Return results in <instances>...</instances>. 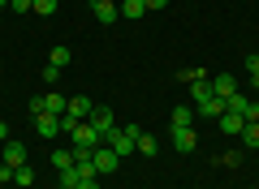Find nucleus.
<instances>
[{
	"instance_id": "nucleus-24",
	"label": "nucleus",
	"mask_w": 259,
	"mask_h": 189,
	"mask_svg": "<svg viewBox=\"0 0 259 189\" xmlns=\"http://www.w3.org/2000/svg\"><path fill=\"white\" fill-rule=\"evenodd\" d=\"M78 185H82L78 168H65V172H61V189H78Z\"/></svg>"
},
{
	"instance_id": "nucleus-14",
	"label": "nucleus",
	"mask_w": 259,
	"mask_h": 189,
	"mask_svg": "<svg viewBox=\"0 0 259 189\" xmlns=\"http://www.w3.org/2000/svg\"><path fill=\"white\" fill-rule=\"evenodd\" d=\"M194 146H199V138H194V129H173V151L190 155Z\"/></svg>"
},
{
	"instance_id": "nucleus-29",
	"label": "nucleus",
	"mask_w": 259,
	"mask_h": 189,
	"mask_svg": "<svg viewBox=\"0 0 259 189\" xmlns=\"http://www.w3.org/2000/svg\"><path fill=\"white\" fill-rule=\"evenodd\" d=\"M9 9L13 13H30V0H9Z\"/></svg>"
},
{
	"instance_id": "nucleus-12",
	"label": "nucleus",
	"mask_w": 259,
	"mask_h": 189,
	"mask_svg": "<svg viewBox=\"0 0 259 189\" xmlns=\"http://www.w3.org/2000/svg\"><path fill=\"white\" fill-rule=\"evenodd\" d=\"M5 163H9V168H22V163H26V142H5Z\"/></svg>"
},
{
	"instance_id": "nucleus-28",
	"label": "nucleus",
	"mask_w": 259,
	"mask_h": 189,
	"mask_svg": "<svg viewBox=\"0 0 259 189\" xmlns=\"http://www.w3.org/2000/svg\"><path fill=\"white\" fill-rule=\"evenodd\" d=\"M147 5V13H160V9H168V0H143Z\"/></svg>"
},
{
	"instance_id": "nucleus-16",
	"label": "nucleus",
	"mask_w": 259,
	"mask_h": 189,
	"mask_svg": "<svg viewBox=\"0 0 259 189\" xmlns=\"http://www.w3.org/2000/svg\"><path fill=\"white\" fill-rule=\"evenodd\" d=\"M194 125V108L190 103H177L173 108V129H190Z\"/></svg>"
},
{
	"instance_id": "nucleus-10",
	"label": "nucleus",
	"mask_w": 259,
	"mask_h": 189,
	"mask_svg": "<svg viewBox=\"0 0 259 189\" xmlns=\"http://www.w3.org/2000/svg\"><path fill=\"white\" fill-rule=\"evenodd\" d=\"M216 90H212V78H199V82H190V108H199L203 99H212Z\"/></svg>"
},
{
	"instance_id": "nucleus-32",
	"label": "nucleus",
	"mask_w": 259,
	"mask_h": 189,
	"mask_svg": "<svg viewBox=\"0 0 259 189\" xmlns=\"http://www.w3.org/2000/svg\"><path fill=\"white\" fill-rule=\"evenodd\" d=\"M78 189H100V180L91 176V180H82V185H78Z\"/></svg>"
},
{
	"instance_id": "nucleus-6",
	"label": "nucleus",
	"mask_w": 259,
	"mask_h": 189,
	"mask_svg": "<svg viewBox=\"0 0 259 189\" xmlns=\"http://www.w3.org/2000/svg\"><path fill=\"white\" fill-rule=\"evenodd\" d=\"M91 108H95V99H91V95H69V108H65V116L87 120V116H91Z\"/></svg>"
},
{
	"instance_id": "nucleus-4",
	"label": "nucleus",
	"mask_w": 259,
	"mask_h": 189,
	"mask_svg": "<svg viewBox=\"0 0 259 189\" xmlns=\"http://www.w3.org/2000/svg\"><path fill=\"white\" fill-rule=\"evenodd\" d=\"M225 108H229V112H238L242 120H259V103L250 99V95H242V90H238V95H233L229 103H225Z\"/></svg>"
},
{
	"instance_id": "nucleus-7",
	"label": "nucleus",
	"mask_w": 259,
	"mask_h": 189,
	"mask_svg": "<svg viewBox=\"0 0 259 189\" xmlns=\"http://www.w3.org/2000/svg\"><path fill=\"white\" fill-rule=\"evenodd\" d=\"M35 134H39V138H56V134H61V116L35 112Z\"/></svg>"
},
{
	"instance_id": "nucleus-22",
	"label": "nucleus",
	"mask_w": 259,
	"mask_h": 189,
	"mask_svg": "<svg viewBox=\"0 0 259 189\" xmlns=\"http://www.w3.org/2000/svg\"><path fill=\"white\" fill-rule=\"evenodd\" d=\"M56 5H61V0H30V13H44V18H52Z\"/></svg>"
},
{
	"instance_id": "nucleus-31",
	"label": "nucleus",
	"mask_w": 259,
	"mask_h": 189,
	"mask_svg": "<svg viewBox=\"0 0 259 189\" xmlns=\"http://www.w3.org/2000/svg\"><path fill=\"white\" fill-rule=\"evenodd\" d=\"M9 142V125H5V120H0V146Z\"/></svg>"
},
{
	"instance_id": "nucleus-30",
	"label": "nucleus",
	"mask_w": 259,
	"mask_h": 189,
	"mask_svg": "<svg viewBox=\"0 0 259 189\" xmlns=\"http://www.w3.org/2000/svg\"><path fill=\"white\" fill-rule=\"evenodd\" d=\"M9 180H13V168H9V163H0V185H9Z\"/></svg>"
},
{
	"instance_id": "nucleus-15",
	"label": "nucleus",
	"mask_w": 259,
	"mask_h": 189,
	"mask_svg": "<svg viewBox=\"0 0 259 189\" xmlns=\"http://www.w3.org/2000/svg\"><path fill=\"white\" fill-rule=\"evenodd\" d=\"M216 129H221V134H242V129H246V120H242L238 112H225V116L216 120Z\"/></svg>"
},
{
	"instance_id": "nucleus-13",
	"label": "nucleus",
	"mask_w": 259,
	"mask_h": 189,
	"mask_svg": "<svg viewBox=\"0 0 259 189\" xmlns=\"http://www.w3.org/2000/svg\"><path fill=\"white\" fill-rule=\"evenodd\" d=\"M225 112H229V108H225V99H221V95H212V99H203V103H199V116H207V120H221Z\"/></svg>"
},
{
	"instance_id": "nucleus-9",
	"label": "nucleus",
	"mask_w": 259,
	"mask_h": 189,
	"mask_svg": "<svg viewBox=\"0 0 259 189\" xmlns=\"http://www.w3.org/2000/svg\"><path fill=\"white\" fill-rule=\"evenodd\" d=\"M69 142H78V146H91V151H95V146H100L104 138H100V134H95V129H91V125L82 120V125H78L74 134H69Z\"/></svg>"
},
{
	"instance_id": "nucleus-20",
	"label": "nucleus",
	"mask_w": 259,
	"mask_h": 189,
	"mask_svg": "<svg viewBox=\"0 0 259 189\" xmlns=\"http://www.w3.org/2000/svg\"><path fill=\"white\" fill-rule=\"evenodd\" d=\"M143 13H147V5H143V0H125V5H121V18H130V22H139Z\"/></svg>"
},
{
	"instance_id": "nucleus-3",
	"label": "nucleus",
	"mask_w": 259,
	"mask_h": 189,
	"mask_svg": "<svg viewBox=\"0 0 259 189\" xmlns=\"http://www.w3.org/2000/svg\"><path fill=\"white\" fill-rule=\"evenodd\" d=\"M87 125H91L95 129V134H108V129H117V120H112V108H104V103H95V108H91V116H87Z\"/></svg>"
},
{
	"instance_id": "nucleus-1",
	"label": "nucleus",
	"mask_w": 259,
	"mask_h": 189,
	"mask_svg": "<svg viewBox=\"0 0 259 189\" xmlns=\"http://www.w3.org/2000/svg\"><path fill=\"white\" fill-rule=\"evenodd\" d=\"M65 108H69V95H61V90H52V86H48V95H35V99H30V116H35V112L65 116Z\"/></svg>"
},
{
	"instance_id": "nucleus-23",
	"label": "nucleus",
	"mask_w": 259,
	"mask_h": 189,
	"mask_svg": "<svg viewBox=\"0 0 259 189\" xmlns=\"http://www.w3.org/2000/svg\"><path fill=\"white\" fill-rule=\"evenodd\" d=\"M52 163H56V172L74 168V151H52Z\"/></svg>"
},
{
	"instance_id": "nucleus-2",
	"label": "nucleus",
	"mask_w": 259,
	"mask_h": 189,
	"mask_svg": "<svg viewBox=\"0 0 259 189\" xmlns=\"http://www.w3.org/2000/svg\"><path fill=\"white\" fill-rule=\"evenodd\" d=\"M139 134H143L139 125H130V129H108V134H104V142H108L112 151H117L121 159H125V155L134 151V146H139Z\"/></svg>"
},
{
	"instance_id": "nucleus-27",
	"label": "nucleus",
	"mask_w": 259,
	"mask_h": 189,
	"mask_svg": "<svg viewBox=\"0 0 259 189\" xmlns=\"http://www.w3.org/2000/svg\"><path fill=\"white\" fill-rule=\"evenodd\" d=\"M221 163H225V168H238V163H242V151H225Z\"/></svg>"
},
{
	"instance_id": "nucleus-33",
	"label": "nucleus",
	"mask_w": 259,
	"mask_h": 189,
	"mask_svg": "<svg viewBox=\"0 0 259 189\" xmlns=\"http://www.w3.org/2000/svg\"><path fill=\"white\" fill-rule=\"evenodd\" d=\"M0 9H9V0H0Z\"/></svg>"
},
{
	"instance_id": "nucleus-25",
	"label": "nucleus",
	"mask_w": 259,
	"mask_h": 189,
	"mask_svg": "<svg viewBox=\"0 0 259 189\" xmlns=\"http://www.w3.org/2000/svg\"><path fill=\"white\" fill-rule=\"evenodd\" d=\"M246 73H250V86L259 90V56H246Z\"/></svg>"
},
{
	"instance_id": "nucleus-19",
	"label": "nucleus",
	"mask_w": 259,
	"mask_h": 189,
	"mask_svg": "<svg viewBox=\"0 0 259 189\" xmlns=\"http://www.w3.org/2000/svg\"><path fill=\"white\" fill-rule=\"evenodd\" d=\"M134 151H139V155H147V159H156V155H160V142H156L151 134H139V146H134Z\"/></svg>"
},
{
	"instance_id": "nucleus-26",
	"label": "nucleus",
	"mask_w": 259,
	"mask_h": 189,
	"mask_svg": "<svg viewBox=\"0 0 259 189\" xmlns=\"http://www.w3.org/2000/svg\"><path fill=\"white\" fill-rule=\"evenodd\" d=\"M56 82H61V69H56V65H48V69H44V86H56Z\"/></svg>"
},
{
	"instance_id": "nucleus-17",
	"label": "nucleus",
	"mask_w": 259,
	"mask_h": 189,
	"mask_svg": "<svg viewBox=\"0 0 259 189\" xmlns=\"http://www.w3.org/2000/svg\"><path fill=\"white\" fill-rule=\"evenodd\" d=\"M242 146H246V151H259V120H246V129H242Z\"/></svg>"
},
{
	"instance_id": "nucleus-8",
	"label": "nucleus",
	"mask_w": 259,
	"mask_h": 189,
	"mask_svg": "<svg viewBox=\"0 0 259 189\" xmlns=\"http://www.w3.org/2000/svg\"><path fill=\"white\" fill-rule=\"evenodd\" d=\"M212 90L221 95L225 103H229L233 95H238V82H233V73H216V78H212Z\"/></svg>"
},
{
	"instance_id": "nucleus-34",
	"label": "nucleus",
	"mask_w": 259,
	"mask_h": 189,
	"mask_svg": "<svg viewBox=\"0 0 259 189\" xmlns=\"http://www.w3.org/2000/svg\"><path fill=\"white\" fill-rule=\"evenodd\" d=\"M255 189H259V185H255Z\"/></svg>"
},
{
	"instance_id": "nucleus-5",
	"label": "nucleus",
	"mask_w": 259,
	"mask_h": 189,
	"mask_svg": "<svg viewBox=\"0 0 259 189\" xmlns=\"http://www.w3.org/2000/svg\"><path fill=\"white\" fill-rule=\"evenodd\" d=\"M117 168H121V155L112 151V146H95V172L108 176V172H117Z\"/></svg>"
},
{
	"instance_id": "nucleus-18",
	"label": "nucleus",
	"mask_w": 259,
	"mask_h": 189,
	"mask_svg": "<svg viewBox=\"0 0 259 189\" xmlns=\"http://www.w3.org/2000/svg\"><path fill=\"white\" fill-rule=\"evenodd\" d=\"M69 60H74V52H69V47H65V43H56L52 52H48V65H56V69H65V65H69Z\"/></svg>"
},
{
	"instance_id": "nucleus-21",
	"label": "nucleus",
	"mask_w": 259,
	"mask_h": 189,
	"mask_svg": "<svg viewBox=\"0 0 259 189\" xmlns=\"http://www.w3.org/2000/svg\"><path fill=\"white\" fill-rule=\"evenodd\" d=\"M13 185H22V189H30V185H35V172H30L26 163H22V168H13Z\"/></svg>"
},
{
	"instance_id": "nucleus-11",
	"label": "nucleus",
	"mask_w": 259,
	"mask_h": 189,
	"mask_svg": "<svg viewBox=\"0 0 259 189\" xmlns=\"http://www.w3.org/2000/svg\"><path fill=\"white\" fill-rule=\"evenodd\" d=\"M117 18H121V9L112 0H95V22H100V26H112Z\"/></svg>"
}]
</instances>
